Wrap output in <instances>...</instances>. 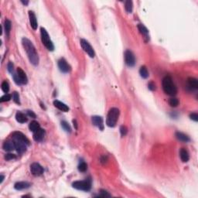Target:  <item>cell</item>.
Listing matches in <instances>:
<instances>
[{
    "instance_id": "cell-1",
    "label": "cell",
    "mask_w": 198,
    "mask_h": 198,
    "mask_svg": "<svg viewBox=\"0 0 198 198\" xmlns=\"http://www.w3.org/2000/svg\"><path fill=\"white\" fill-rule=\"evenodd\" d=\"M22 47L25 49V51L27 52V56L29 58V61L34 66H37L39 64V56L37 54V50L35 48L34 45L29 39L26 37L22 39Z\"/></svg>"
},
{
    "instance_id": "cell-2",
    "label": "cell",
    "mask_w": 198,
    "mask_h": 198,
    "mask_svg": "<svg viewBox=\"0 0 198 198\" xmlns=\"http://www.w3.org/2000/svg\"><path fill=\"white\" fill-rule=\"evenodd\" d=\"M162 86H163V91L168 95L174 96L177 93V88L170 76L167 75L164 77L162 81Z\"/></svg>"
},
{
    "instance_id": "cell-3",
    "label": "cell",
    "mask_w": 198,
    "mask_h": 198,
    "mask_svg": "<svg viewBox=\"0 0 198 198\" xmlns=\"http://www.w3.org/2000/svg\"><path fill=\"white\" fill-rule=\"evenodd\" d=\"M119 115V109H118L117 108H111L109 112H108V115H107V119H106V124H107L108 127H115L116 124H117Z\"/></svg>"
},
{
    "instance_id": "cell-4",
    "label": "cell",
    "mask_w": 198,
    "mask_h": 198,
    "mask_svg": "<svg viewBox=\"0 0 198 198\" xmlns=\"http://www.w3.org/2000/svg\"><path fill=\"white\" fill-rule=\"evenodd\" d=\"M40 35H41L42 43L45 46V47L50 51H53L54 50V44L50 38V36L47 31L46 30V29H44V27L40 28Z\"/></svg>"
},
{
    "instance_id": "cell-5",
    "label": "cell",
    "mask_w": 198,
    "mask_h": 198,
    "mask_svg": "<svg viewBox=\"0 0 198 198\" xmlns=\"http://www.w3.org/2000/svg\"><path fill=\"white\" fill-rule=\"evenodd\" d=\"M72 186L76 190H78V191H89L91 188V182L89 180L75 181L72 184Z\"/></svg>"
},
{
    "instance_id": "cell-6",
    "label": "cell",
    "mask_w": 198,
    "mask_h": 198,
    "mask_svg": "<svg viewBox=\"0 0 198 198\" xmlns=\"http://www.w3.org/2000/svg\"><path fill=\"white\" fill-rule=\"evenodd\" d=\"M80 43H81V47H82V49L84 50V52H86V53L89 55V56L91 57V58L95 57V50H94L93 47H91V45L88 43V41H87V40L84 39H81Z\"/></svg>"
},
{
    "instance_id": "cell-7",
    "label": "cell",
    "mask_w": 198,
    "mask_h": 198,
    "mask_svg": "<svg viewBox=\"0 0 198 198\" xmlns=\"http://www.w3.org/2000/svg\"><path fill=\"white\" fill-rule=\"evenodd\" d=\"M124 57H125V64H126L127 66H129V67L135 66V55L133 54V53H132L131 50H127L125 52Z\"/></svg>"
},
{
    "instance_id": "cell-8",
    "label": "cell",
    "mask_w": 198,
    "mask_h": 198,
    "mask_svg": "<svg viewBox=\"0 0 198 198\" xmlns=\"http://www.w3.org/2000/svg\"><path fill=\"white\" fill-rule=\"evenodd\" d=\"M44 168L39 163H33L30 165V172L35 176H39L44 174Z\"/></svg>"
},
{
    "instance_id": "cell-9",
    "label": "cell",
    "mask_w": 198,
    "mask_h": 198,
    "mask_svg": "<svg viewBox=\"0 0 198 198\" xmlns=\"http://www.w3.org/2000/svg\"><path fill=\"white\" fill-rule=\"evenodd\" d=\"M58 67L60 71L63 73H69L71 71V66L67 64V62L64 58L60 59L58 61Z\"/></svg>"
},
{
    "instance_id": "cell-10",
    "label": "cell",
    "mask_w": 198,
    "mask_h": 198,
    "mask_svg": "<svg viewBox=\"0 0 198 198\" xmlns=\"http://www.w3.org/2000/svg\"><path fill=\"white\" fill-rule=\"evenodd\" d=\"M12 139L14 140H18V141H21V142H24L27 146H29L30 143H29V140L27 138V136L25 135L23 133L20 132H15L12 134Z\"/></svg>"
},
{
    "instance_id": "cell-11",
    "label": "cell",
    "mask_w": 198,
    "mask_h": 198,
    "mask_svg": "<svg viewBox=\"0 0 198 198\" xmlns=\"http://www.w3.org/2000/svg\"><path fill=\"white\" fill-rule=\"evenodd\" d=\"M15 146H16V150L17 151V152L19 154L22 155L23 154L24 152H26L27 151V145L24 142H21V141H18V140H14Z\"/></svg>"
},
{
    "instance_id": "cell-12",
    "label": "cell",
    "mask_w": 198,
    "mask_h": 198,
    "mask_svg": "<svg viewBox=\"0 0 198 198\" xmlns=\"http://www.w3.org/2000/svg\"><path fill=\"white\" fill-rule=\"evenodd\" d=\"M137 28L139 29V31L141 34L142 35V37L145 39V41L147 42L149 40V30L147 29V28L145 27L143 24H139L137 25Z\"/></svg>"
},
{
    "instance_id": "cell-13",
    "label": "cell",
    "mask_w": 198,
    "mask_h": 198,
    "mask_svg": "<svg viewBox=\"0 0 198 198\" xmlns=\"http://www.w3.org/2000/svg\"><path fill=\"white\" fill-rule=\"evenodd\" d=\"M91 122H92L94 125H95V126H97L98 128H99V129H104V124H103L102 117L98 116V115L92 116V117H91Z\"/></svg>"
},
{
    "instance_id": "cell-14",
    "label": "cell",
    "mask_w": 198,
    "mask_h": 198,
    "mask_svg": "<svg viewBox=\"0 0 198 198\" xmlns=\"http://www.w3.org/2000/svg\"><path fill=\"white\" fill-rule=\"evenodd\" d=\"M16 73H17L18 78L20 79L21 84H27V82H28V78H27V74L23 71V70L20 67H18L17 70H16Z\"/></svg>"
},
{
    "instance_id": "cell-15",
    "label": "cell",
    "mask_w": 198,
    "mask_h": 198,
    "mask_svg": "<svg viewBox=\"0 0 198 198\" xmlns=\"http://www.w3.org/2000/svg\"><path fill=\"white\" fill-rule=\"evenodd\" d=\"M44 136H45V131L43 129H39L35 132H33V138L36 142H41L44 139Z\"/></svg>"
},
{
    "instance_id": "cell-16",
    "label": "cell",
    "mask_w": 198,
    "mask_h": 198,
    "mask_svg": "<svg viewBox=\"0 0 198 198\" xmlns=\"http://www.w3.org/2000/svg\"><path fill=\"white\" fill-rule=\"evenodd\" d=\"M29 23H30V26L32 27L33 29H37V17H36V15L33 11H29Z\"/></svg>"
},
{
    "instance_id": "cell-17",
    "label": "cell",
    "mask_w": 198,
    "mask_h": 198,
    "mask_svg": "<svg viewBox=\"0 0 198 198\" xmlns=\"http://www.w3.org/2000/svg\"><path fill=\"white\" fill-rule=\"evenodd\" d=\"M3 148L6 152H11L14 150V149H16L14 141L13 140H6L3 143Z\"/></svg>"
},
{
    "instance_id": "cell-18",
    "label": "cell",
    "mask_w": 198,
    "mask_h": 198,
    "mask_svg": "<svg viewBox=\"0 0 198 198\" xmlns=\"http://www.w3.org/2000/svg\"><path fill=\"white\" fill-rule=\"evenodd\" d=\"M54 105L56 107V108H58L59 110L62 111V112H67L69 111V108L67 105H66L64 103L61 102L58 100H54Z\"/></svg>"
},
{
    "instance_id": "cell-19",
    "label": "cell",
    "mask_w": 198,
    "mask_h": 198,
    "mask_svg": "<svg viewBox=\"0 0 198 198\" xmlns=\"http://www.w3.org/2000/svg\"><path fill=\"white\" fill-rule=\"evenodd\" d=\"M175 136L179 141L183 142H188L191 141V139L188 135H186V134H184L183 132H176V134H175Z\"/></svg>"
},
{
    "instance_id": "cell-20",
    "label": "cell",
    "mask_w": 198,
    "mask_h": 198,
    "mask_svg": "<svg viewBox=\"0 0 198 198\" xmlns=\"http://www.w3.org/2000/svg\"><path fill=\"white\" fill-rule=\"evenodd\" d=\"M30 186V184H29L28 182H17L14 185V188L17 191H22V190H25V189H28Z\"/></svg>"
},
{
    "instance_id": "cell-21",
    "label": "cell",
    "mask_w": 198,
    "mask_h": 198,
    "mask_svg": "<svg viewBox=\"0 0 198 198\" xmlns=\"http://www.w3.org/2000/svg\"><path fill=\"white\" fill-rule=\"evenodd\" d=\"M180 156L182 162H184V163L188 162L189 159H190V156H189L188 152H187L186 149H184V148L180 149Z\"/></svg>"
},
{
    "instance_id": "cell-22",
    "label": "cell",
    "mask_w": 198,
    "mask_h": 198,
    "mask_svg": "<svg viewBox=\"0 0 198 198\" xmlns=\"http://www.w3.org/2000/svg\"><path fill=\"white\" fill-rule=\"evenodd\" d=\"M16 119L18 122L25 123L28 121V118L27 117V115H25V114L20 112H18L16 114Z\"/></svg>"
},
{
    "instance_id": "cell-23",
    "label": "cell",
    "mask_w": 198,
    "mask_h": 198,
    "mask_svg": "<svg viewBox=\"0 0 198 198\" xmlns=\"http://www.w3.org/2000/svg\"><path fill=\"white\" fill-rule=\"evenodd\" d=\"M187 83H188V85L191 88H194V89L198 88L197 79L194 78H188V79H187Z\"/></svg>"
},
{
    "instance_id": "cell-24",
    "label": "cell",
    "mask_w": 198,
    "mask_h": 198,
    "mask_svg": "<svg viewBox=\"0 0 198 198\" xmlns=\"http://www.w3.org/2000/svg\"><path fill=\"white\" fill-rule=\"evenodd\" d=\"M29 129L30 131L35 132L36 131L40 129V125H39V122H37V121H33V122L29 123Z\"/></svg>"
},
{
    "instance_id": "cell-25",
    "label": "cell",
    "mask_w": 198,
    "mask_h": 198,
    "mask_svg": "<svg viewBox=\"0 0 198 198\" xmlns=\"http://www.w3.org/2000/svg\"><path fill=\"white\" fill-rule=\"evenodd\" d=\"M4 27H5V35H6V37L9 38V37H10V30H11V28H12V23H11V21L9 20H5Z\"/></svg>"
},
{
    "instance_id": "cell-26",
    "label": "cell",
    "mask_w": 198,
    "mask_h": 198,
    "mask_svg": "<svg viewBox=\"0 0 198 198\" xmlns=\"http://www.w3.org/2000/svg\"><path fill=\"white\" fill-rule=\"evenodd\" d=\"M139 74L142 78L146 79L149 77V71L147 70L146 67L142 66L139 69Z\"/></svg>"
},
{
    "instance_id": "cell-27",
    "label": "cell",
    "mask_w": 198,
    "mask_h": 198,
    "mask_svg": "<svg viewBox=\"0 0 198 198\" xmlns=\"http://www.w3.org/2000/svg\"><path fill=\"white\" fill-rule=\"evenodd\" d=\"M125 11L128 13H131L132 12V9H133V3L131 0H127L125 2Z\"/></svg>"
},
{
    "instance_id": "cell-28",
    "label": "cell",
    "mask_w": 198,
    "mask_h": 198,
    "mask_svg": "<svg viewBox=\"0 0 198 198\" xmlns=\"http://www.w3.org/2000/svg\"><path fill=\"white\" fill-rule=\"evenodd\" d=\"M1 88H2V90L4 93L7 94L10 90V84L7 81H3L2 83V85H1Z\"/></svg>"
},
{
    "instance_id": "cell-29",
    "label": "cell",
    "mask_w": 198,
    "mask_h": 198,
    "mask_svg": "<svg viewBox=\"0 0 198 198\" xmlns=\"http://www.w3.org/2000/svg\"><path fill=\"white\" fill-rule=\"evenodd\" d=\"M61 126L62 128L64 129L67 132H71V128L70 126V125L68 124V122H67L66 121H62L61 122Z\"/></svg>"
},
{
    "instance_id": "cell-30",
    "label": "cell",
    "mask_w": 198,
    "mask_h": 198,
    "mask_svg": "<svg viewBox=\"0 0 198 198\" xmlns=\"http://www.w3.org/2000/svg\"><path fill=\"white\" fill-rule=\"evenodd\" d=\"M169 104L171 107H177L179 105V100L176 98H172L169 100Z\"/></svg>"
},
{
    "instance_id": "cell-31",
    "label": "cell",
    "mask_w": 198,
    "mask_h": 198,
    "mask_svg": "<svg viewBox=\"0 0 198 198\" xmlns=\"http://www.w3.org/2000/svg\"><path fill=\"white\" fill-rule=\"evenodd\" d=\"M87 169H88V165H87L86 163L82 162V163H81L79 164L78 170L80 172H85L86 170H87Z\"/></svg>"
},
{
    "instance_id": "cell-32",
    "label": "cell",
    "mask_w": 198,
    "mask_h": 198,
    "mask_svg": "<svg viewBox=\"0 0 198 198\" xmlns=\"http://www.w3.org/2000/svg\"><path fill=\"white\" fill-rule=\"evenodd\" d=\"M12 98L14 101L15 103H16L18 105H20V95L16 91H14L12 94Z\"/></svg>"
},
{
    "instance_id": "cell-33",
    "label": "cell",
    "mask_w": 198,
    "mask_h": 198,
    "mask_svg": "<svg viewBox=\"0 0 198 198\" xmlns=\"http://www.w3.org/2000/svg\"><path fill=\"white\" fill-rule=\"evenodd\" d=\"M11 98H12L11 95L5 94V95H3V97H1V98H0V102H5V101H10Z\"/></svg>"
},
{
    "instance_id": "cell-34",
    "label": "cell",
    "mask_w": 198,
    "mask_h": 198,
    "mask_svg": "<svg viewBox=\"0 0 198 198\" xmlns=\"http://www.w3.org/2000/svg\"><path fill=\"white\" fill-rule=\"evenodd\" d=\"M120 133H121V135L122 137L125 136L128 133L127 127L125 126V125H122V126L120 127Z\"/></svg>"
},
{
    "instance_id": "cell-35",
    "label": "cell",
    "mask_w": 198,
    "mask_h": 198,
    "mask_svg": "<svg viewBox=\"0 0 198 198\" xmlns=\"http://www.w3.org/2000/svg\"><path fill=\"white\" fill-rule=\"evenodd\" d=\"M99 197H111V194L108 193V192H107L105 190H101Z\"/></svg>"
},
{
    "instance_id": "cell-36",
    "label": "cell",
    "mask_w": 198,
    "mask_h": 198,
    "mask_svg": "<svg viewBox=\"0 0 198 198\" xmlns=\"http://www.w3.org/2000/svg\"><path fill=\"white\" fill-rule=\"evenodd\" d=\"M16 156L14 154H12V153H8V154H6L5 156V160H8V161L16 159Z\"/></svg>"
},
{
    "instance_id": "cell-37",
    "label": "cell",
    "mask_w": 198,
    "mask_h": 198,
    "mask_svg": "<svg viewBox=\"0 0 198 198\" xmlns=\"http://www.w3.org/2000/svg\"><path fill=\"white\" fill-rule=\"evenodd\" d=\"M7 69H8V71H9L10 73H12V72H13V70H14V65H13V64H12V62H9V63H8Z\"/></svg>"
},
{
    "instance_id": "cell-38",
    "label": "cell",
    "mask_w": 198,
    "mask_h": 198,
    "mask_svg": "<svg viewBox=\"0 0 198 198\" xmlns=\"http://www.w3.org/2000/svg\"><path fill=\"white\" fill-rule=\"evenodd\" d=\"M190 118H191V119L193 120L194 122H197L198 121V115L197 113H192V114H191L190 115Z\"/></svg>"
},
{
    "instance_id": "cell-39",
    "label": "cell",
    "mask_w": 198,
    "mask_h": 198,
    "mask_svg": "<svg viewBox=\"0 0 198 198\" xmlns=\"http://www.w3.org/2000/svg\"><path fill=\"white\" fill-rule=\"evenodd\" d=\"M148 88L150 90H154L156 89V84L153 81H150L149 84H148Z\"/></svg>"
},
{
    "instance_id": "cell-40",
    "label": "cell",
    "mask_w": 198,
    "mask_h": 198,
    "mask_svg": "<svg viewBox=\"0 0 198 198\" xmlns=\"http://www.w3.org/2000/svg\"><path fill=\"white\" fill-rule=\"evenodd\" d=\"M12 77H13V79H14V81L16 82V84H18V85H21V83H20V79H19V78H18L17 73H14V74L12 75Z\"/></svg>"
},
{
    "instance_id": "cell-41",
    "label": "cell",
    "mask_w": 198,
    "mask_h": 198,
    "mask_svg": "<svg viewBox=\"0 0 198 198\" xmlns=\"http://www.w3.org/2000/svg\"><path fill=\"white\" fill-rule=\"evenodd\" d=\"M27 115H29V117L31 118H35L37 117V115H36V114H35L33 112H32V111H27Z\"/></svg>"
},
{
    "instance_id": "cell-42",
    "label": "cell",
    "mask_w": 198,
    "mask_h": 198,
    "mask_svg": "<svg viewBox=\"0 0 198 198\" xmlns=\"http://www.w3.org/2000/svg\"><path fill=\"white\" fill-rule=\"evenodd\" d=\"M73 126L75 127V129H78V124H77V121L76 120H73Z\"/></svg>"
},
{
    "instance_id": "cell-43",
    "label": "cell",
    "mask_w": 198,
    "mask_h": 198,
    "mask_svg": "<svg viewBox=\"0 0 198 198\" xmlns=\"http://www.w3.org/2000/svg\"><path fill=\"white\" fill-rule=\"evenodd\" d=\"M21 3H22L23 5H28L29 1H23V0H21Z\"/></svg>"
},
{
    "instance_id": "cell-44",
    "label": "cell",
    "mask_w": 198,
    "mask_h": 198,
    "mask_svg": "<svg viewBox=\"0 0 198 198\" xmlns=\"http://www.w3.org/2000/svg\"><path fill=\"white\" fill-rule=\"evenodd\" d=\"M4 178H5V176H3V175H1V181H0V183L2 184L3 182V180H4Z\"/></svg>"
}]
</instances>
